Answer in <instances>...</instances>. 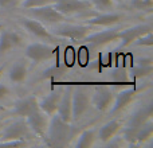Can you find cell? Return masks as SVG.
I'll return each mask as SVG.
<instances>
[{"label":"cell","instance_id":"83f0119b","mask_svg":"<svg viewBox=\"0 0 153 148\" xmlns=\"http://www.w3.org/2000/svg\"><path fill=\"white\" fill-rule=\"evenodd\" d=\"M54 0H23L20 4V10H27V8H35L42 7V5L53 4Z\"/></svg>","mask_w":153,"mask_h":148},{"label":"cell","instance_id":"5bb4252c","mask_svg":"<svg viewBox=\"0 0 153 148\" xmlns=\"http://www.w3.org/2000/svg\"><path fill=\"white\" fill-rule=\"evenodd\" d=\"M118 27H105V30H100V31H91L89 35H86L82 43L93 49L102 47V46L110 45V43L118 42L120 35Z\"/></svg>","mask_w":153,"mask_h":148},{"label":"cell","instance_id":"8fae6325","mask_svg":"<svg viewBox=\"0 0 153 148\" xmlns=\"http://www.w3.org/2000/svg\"><path fill=\"white\" fill-rule=\"evenodd\" d=\"M26 37L16 28L5 27L0 30V58H4L15 50L23 49L26 45Z\"/></svg>","mask_w":153,"mask_h":148},{"label":"cell","instance_id":"2e32d148","mask_svg":"<svg viewBox=\"0 0 153 148\" xmlns=\"http://www.w3.org/2000/svg\"><path fill=\"white\" fill-rule=\"evenodd\" d=\"M153 30V26L151 22H143V23H136L133 26L125 27V28H120L118 35H120V49L129 47L133 45L137 38H140L141 35L151 32Z\"/></svg>","mask_w":153,"mask_h":148},{"label":"cell","instance_id":"5b68a950","mask_svg":"<svg viewBox=\"0 0 153 148\" xmlns=\"http://www.w3.org/2000/svg\"><path fill=\"white\" fill-rule=\"evenodd\" d=\"M152 116H153V100H152V96L149 94L148 97L141 101L140 105H137L133 109L132 113L129 114V117L125 121V124H122V128L120 131L121 136L132 133L133 131H136L145 121L151 120Z\"/></svg>","mask_w":153,"mask_h":148},{"label":"cell","instance_id":"ac0fdd59","mask_svg":"<svg viewBox=\"0 0 153 148\" xmlns=\"http://www.w3.org/2000/svg\"><path fill=\"white\" fill-rule=\"evenodd\" d=\"M122 124L124 123L121 121V119L118 117H111L108 121H105L102 125L97 128V141L100 144H103L105 146L108 141H110L114 136H117L120 133L122 128Z\"/></svg>","mask_w":153,"mask_h":148},{"label":"cell","instance_id":"7a4b0ae2","mask_svg":"<svg viewBox=\"0 0 153 148\" xmlns=\"http://www.w3.org/2000/svg\"><path fill=\"white\" fill-rule=\"evenodd\" d=\"M48 30L58 39H67V40L78 43V42H82L86 38V35H89L94 30V27L89 26V24L83 23V22L78 23L75 20H66V22L56 23L54 26H50Z\"/></svg>","mask_w":153,"mask_h":148},{"label":"cell","instance_id":"6da1fadb","mask_svg":"<svg viewBox=\"0 0 153 148\" xmlns=\"http://www.w3.org/2000/svg\"><path fill=\"white\" fill-rule=\"evenodd\" d=\"M75 138L73 123L62 120L58 114L50 116L45 136V144L48 147H67Z\"/></svg>","mask_w":153,"mask_h":148},{"label":"cell","instance_id":"52a82bcc","mask_svg":"<svg viewBox=\"0 0 153 148\" xmlns=\"http://www.w3.org/2000/svg\"><path fill=\"white\" fill-rule=\"evenodd\" d=\"M16 24L19 26V28L23 30L26 34H28L30 37L35 38L38 40H43V42H48V43H56L58 39L56 37H54L51 34V31L48 30V27L46 24L40 23L36 19H32L30 16L26 15H19L16 18Z\"/></svg>","mask_w":153,"mask_h":148},{"label":"cell","instance_id":"ffe728a7","mask_svg":"<svg viewBox=\"0 0 153 148\" xmlns=\"http://www.w3.org/2000/svg\"><path fill=\"white\" fill-rule=\"evenodd\" d=\"M71 87L73 85H66L62 89V94L59 98L56 113L62 120L67 123L73 121V108H71Z\"/></svg>","mask_w":153,"mask_h":148},{"label":"cell","instance_id":"7c38bea8","mask_svg":"<svg viewBox=\"0 0 153 148\" xmlns=\"http://www.w3.org/2000/svg\"><path fill=\"white\" fill-rule=\"evenodd\" d=\"M4 77L11 86H20L27 82L30 77V62L26 58L15 59L5 66Z\"/></svg>","mask_w":153,"mask_h":148},{"label":"cell","instance_id":"836d02e7","mask_svg":"<svg viewBox=\"0 0 153 148\" xmlns=\"http://www.w3.org/2000/svg\"><path fill=\"white\" fill-rule=\"evenodd\" d=\"M113 1L116 3V5H117V4H125L128 0H113Z\"/></svg>","mask_w":153,"mask_h":148},{"label":"cell","instance_id":"7402d4cb","mask_svg":"<svg viewBox=\"0 0 153 148\" xmlns=\"http://www.w3.org/2000/svg\"><path fill=\"white\" fill-rule=\"evenodd\" d=\"M75 141H71L70 146L75 147V148H90L94 147L97 143V128L95 127H90V128H85L82 129L78 135H75L74 138Z\"/></svg>","mask_w":153,"mask_h":148},{"label":"cell","instance_id":"1f68e13d","mask_svg":"<svg viewBox=\"0 0 153 148\" xmlns=\"http://www.w3.org/2000/svg\"><path fill=\"white\" fill-rule=\"evenodd\" d=\"M7 106H4L3 104H0V116H4L5 113H7Z\"/></svg>","mask_w":153,"mask_h":148},{"label":"cell","instance_id":"e575fe53","mask_svg":"<svg viewBox=\"0 0 153 148\" xmlns=\"http://www.w3.org/2000/svg\"><path fill=\"white\" fill-rule=\"evenodd\" d=\"M4 123H5V119L3 116H0V129H1V127L4 125Z\"/></svg>","mask_w":153,"mask_h":148},{"label":"cell","instance_id":"603a6c76","mask_svg":"<svg viewBox=\"0 0 153 148\" xmlns=\"http://www.w3.org/2000/svg\"><path fill=\"white\" fill-rule=\"evenodd\" d=\"M125 4L133 12L151 13L153 8V0H128Z\"/></svg>","mask_w":153,"mask_h":148},{"label":"cell","instance_id":"277c9868","mask_svg":"<svg viewBox=\"0 0 153 148\" xmlns=\"http://www.w3.org/2000/svg\"><path fill=\"white\" fill-rule=\"evenodd\" d=\"M53 7L70 20L75 22H78V19L82 22L87 16L97 12L93 10L89 0H54Z\"/></svg>","mask_w":153,"mask_h":148},{"label":"cell","instance_id":"d6a6232c","mask_svg":"<svg viewBox=\"0 0 153 148\" xmlns=\"http://www.w3.org/2000/svg\"><path fill=\"white\" fill-rule=\"evenodd\" d=\"M5 66H7V65H0V79H3V78H4Z\"/></svg>","mask_w":153,"mask_h":148},{"label":"cell","instance_id":"9a60e30c","mask_svg":"<svg viewBox=\"0 0 153 148\" xmlns=\"http://www.w3.org/2000/svg\"><path fill=\"white\" fill-rule=\"evenodd\" d=\"M137 97H138V90L136 87H125V89H121L117 94H114L113 102H111V106L108 113L111 117L118 116L125 109L129 108L136 101Z\"/></svg>","mask_w":153,"mask_h":148},{"label":"cell","instance_id":"484cf974","mask_svg":"<svg viewBox=\"0 0 153 148\" xmlns=\"http://www.w3.org/2000/svg\"><path fill=\"white\" fill-rule=\"evenodd\" d=\"M152 45H153V35H152V31L151 32H146V34L141 35L140 38L133 42L132 46H138V47H148L149 50L152 49Z\"/></svg>","mask_w":153,"mask_h":148},{"label":"cell","instance_id":"f546056e","mask_svg":"<svg viewBox=\"0 0 153 148\" xmlns=\"http://www.w3.org/2000/svg\"><path fill=\"white\" fill-rule=\"evenodd\" d=\"M12 94V87L7 81H1L0 79V102L8 100Z\"/></svg>","mask_w":153,"mask_h":148},{"label":"cell","instance_id":"9c48e42d","mask_svg":"<svg viewBox=\"0 0 153 148\" xmlns=\"http://www.w3.org/2000/svg\"><path fill=\"white\" fill-rule=\"evenodd\" d=\"M34 138L35 135L31 132L26 119L23 117H15L11 121L5 120L0 129V140H30Z\"/></svg>","mask_w":153,"mask_h":148},{"label":"cell","instance_id":"3957f363","mask_svg":"<svg viewBox=\"0 0 153 148\" xmlns=\"http://www.w3.org/2000/svg\"><path fill=\"white\" fill-rule=\"evenodd\" d=\"M56 43H48L43 40L28 42L23 46V57L30 62V65L46 64L56 55Z\"/></svg>","mask_w":153,"mask_h":148},{"label":"cell","instance_id":"d4e9b609","mask_svg":"<svg viewBox=\"0 0 153 148\" xmlns=\"http://www.w3.org/2000/svg\"><path fill=\"white\" fill-rule=\"evenodd\" d=\"M93 10L97 12H106V11L116 10V3L113 0H89Z\"/></svg>","mask_w":153,"mask_h":148},{"label":"cell","instance_id":"ba28073f","mask_svg":"<svg viewBox=\"0 0 153 148\" xmlns=\"http://www.w3.org/2000/svg\"><path fill=\"white\" fill-rule=\"evenodd\" d=\"M132 15L128 12H118V11H106V12H94L93 15L83 19V23L94 27V28H105V27H118L120 24L126 23Z\"/></svg>","mask_w":153,"mask_h":148},{"label":"cell","instance_id":"e0dca14e","mask_svg":"<svg viewBox=\"0 0 153 148\" xmlns=\"http://www.w3.org/2000/svg\"><path fill=\"white\" fill-rule=\"evenodd\" d=\"M48 120H50V116L46 114L40 108H36L31 114H28L26 117V121L28 124L31 132L35 135V138L42 139V140H45Z\"/></svg>","mask_w":153,"mask_h":148},{"label":"cell","instance_id":"30bf717a","mask_svg":"<svg viewBox=\"0 0 153 148\" xmlns=\"http://www.w3.org/2000/svg\"><path fill=\"white\" fill-rule=\"evenodd\" d=\"M20 13L22 15L30 16V18H32V19H36L40 23L46 24L47 27L54 26V24H56V23H61V22L70 20L69 18H66V16L62 15L61 12H58V11L53 7V4L35 7V8H27V10H20Z\"/></svg>","mask_w":153,"mask_h":148},{"label":"cell","instance_id":"44dd1931","mask_svg":"<svg viewBox=\"0 0 153 148\" xmlns=\"http://www.w3.org/2000/svg\"><path fill=\"white\" fill-rule=\"evenodd\" d=\"M62 89H63V86H59L58 89L51 90L46 96L38 98V105H39V108L46 114L53 116V114L56 113V108H58L59 98H61V94H62Z\"/></svg>","mask_w":153,"mask_h":148},{"label":"cell","instance_id":"8992f818","mask_svg":"<svg viewBox=\"0 0 153 148\" xmlns=\"http://www.w3.org/2000/svg\"><path fill=\"white\" fill-rule=\"evenodd\" d=\"M71 108H73V121L78 123L86 117L91 111L90 101V86L89 85H73L71 87Z\"/></svg>","mask_w":153,"mask_h":148},{"label":"cell","instance_id":"cb8c5ba5","mask_svg":"<svg viewBox=\"0 0 153 148\" xmlns=\"http://www.w3.org/2000/svg\"><path fill=\"white\" fill-rule=\"evenodd\" d=\"M153 73V65H133L132 69L129 70L130 79L137 78H148Z\"/></svg>","mask_w":153,"mask_h":148},{"label":"cell","instance_id":"4316f807","mask_svg":"<svg viewBox=\"0 0 153 148\" xmlns=\"http://www.w3.org/2000/svg\"><path fill=\"white\" fill-rule=\"evenodd\" d=\"M23 0H0V11L11 12L18 8H20V4Z\"/></svg>","mask_w":153,"mask_h":148},{"label":"cell","instance_id":"4fadbf2b","mask_svg":"<svg viewBox=\"0 0 153 148\" xmlns=\"http://www.w3.org/2000/svg\"><path fill=\"white\" fill-rule=\"evenodd\" d=\"M114 98V92L109 85H97L90 87L91 108L100 113H108Z\"/></svg>","mask_w":153,"mask_h":148},{"label":"cell","instance_id":"d6986e66","mask_svg":"<svg viewBox=\"0 0 153 148\" xmlns=\"http://www.w3.org/2000/svg\"><path fill=\"white\" fill-rule=\"evenodd\" d=\"M36 108H39V105H38V97H35V96H27V97H22V98H18L16 101H13L11 109L7 112H10V114L12 117H23V119H26Z\"/></svg>","mask_w":153,"mask_h":148},{"label":"cell","instance_id":"f1b7e54d","mask_svg":"<svg viewBox=\"0 0 153 148\" xmlns=\"http://www.w3.org/2000/svg\"><path fill=\"white\" fill-rule=\"evenodd\" d=\"M109 78L111 81H117V82H125V81H129L130 77H129V72L125 69H116L111 72V74H109Z\"/></svg>","mask_w":153,"mask_h":148},{"label":"cell","instance_id":"4dcf8cb0","mask_svg":"<svg viewBox=\"0 0 153 148\" xmlns=\"http://www.w3.org/2000/svg\"><path fill=\"white\" fill-rule=\"evenodd\" d=\"M28 141L27 140H0V147H23L27 146Z\"/></svg>","mask_w":153,"mask_h":148}]
</instances>
